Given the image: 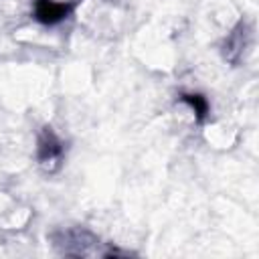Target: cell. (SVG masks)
Returning <instances> with one entry per match:
<instances>
[{
    "instance_id": "2",
    "label": "cell",
    "mask_w": 259,
    "mask_h": 259,
    "mask_svg": "<svg viewBox=\"0 0 259 259\" xmlns=\"http://www.w3.org/2000/svg\"><path fill=\"white\" fill-rule=\"evenodd\" d=\"M73 10L71 2H57V0H34V18L42 24H57L69 16Z\"/></svg>"
},
{
    "instance_id": "1",
    "label": "cell",
    "mask_w": 259,
    "mask_h": 259,
    "mask_svg": "<svg viewBox=\"0 0 259 259\" xmlns=\"http://www.w3.org/2000/svg\"><path fill=\"white\" fill-rule=\"evenodd\" d=\"M38 162L49 168V170H55L59 164H61V158H63V144L61 140L51 132V127H45V132L40 134L38 138Z\"/></svg>"
},
{
    "instance_id": "3",
    "label": "cell",
    "mask_w": 259,
    "mask_h": 259,
    "mask_svg": "<svg viewBox=\"0 0 259 259\" xmlns=\"http://www.w3.org/2000/svg\"><path fill=\"white\" fill-rule=\"evenodd\" d=\"M182 101H186L194 109V113L198 115V119H202V115L206 113V101H204V97H200V95H182Z\"/></svg>"
}]
</instances>
